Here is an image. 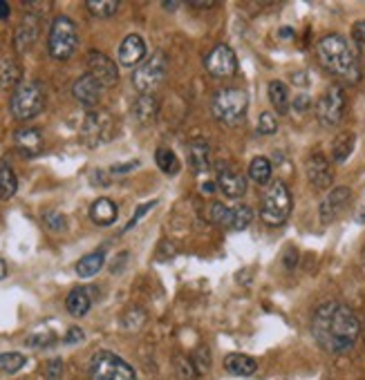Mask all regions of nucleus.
I'll use <instances>...</instances> for the list:
<instances>
[{"label":"nucleus","mask_w":365,"mask_h":380,"mask_svg":"<svg viewBox=\"0 0 365 380\" xmlns=\"http://www.w3.org/2000/svg\"><path fill=\"white\" fill-rule=\"evenodd\" d=\"M361 325L343 302H323L312 315V336L327 353H345L357 345Z\"/></svg>","instance_id":"1"},{"label":"nucleus","mask_w":365,"mask_h":380,"mask_svg":"<svg viewBox=\"0 0 365 380\" xmlns=\"http://www.w3.org/2000/svg\"><path fill=\"white\" fill-rule=\"evenodd\" d=\"M316 54H319L321 65L334 77H340L345 81L359 79V60L354 50L340 34H327L316 45Z\"/></svg>","instance_id":"2"},{"label":"nucleus","mask_w":365,"mask_h":380,"mask_svg":"<svg viewBox=\"0 0 365 380\" xmlns=\"http://www.w3.org/2000/svg\"><path fill=\"white\" fill-rule=\"evenodd\" d=\"M249 94L242 88H222L213 96L211 112L222 126H238L247 117Z\"/></svg>","instance_id":"3"},{"label":"nucleus","mask_w":365,"mask_h":380,"mask_svg":"<svg viewBox=\"0 0 365 380\" xmlns=\"http://www.w3.org/2000/svg\"><path fill=\"white\" fill-rule=\"evenodd\" d=\"M291 215V192L283 181H274L262 195L260 217L267 226H283Z\"/></svg>","instance_id":"4"},{"label":"nucleus","mask_w":365,"mask_h":380,"mask_svg":"<svg viewBox=\"0 0 365 380\" xmlns=\"http://www.w3.org/2000/svg\"><path fill=\"white\" fill-rule=\"evenodd\" d=\"M79 45V30L68 16H56L52 20L50 36H47V50L56 60H68L77 52Z\"/></svg>","instance_id":"5"},{"label":"nucleus","mask_w":365,"mask_h":380,"mask_svg":"<svg viewBox=\"0 0 365 380\" xmlns=\"http://www.w3.org/2000/svg\"><path fill=\"white\" fill-rule=\"evenodd\" d=\"M168 74V58L164 52H155L132 72V85L139 94H153Z\"/></svg>","instance_id":"6"},{"label":"nucleus","mask_w":365,"mask_h":380,"mask_svg":"<svg viewBox=\"0 0 365 380\" xmlns=\"http://www.w3.org/2000/svg\"><path fill=\"white\" fill-rule=\"evenodd\" d=\"M90 380H137V374L117 353L96 351L90 360Z\"/></svg>","instance_id":"7"},{"label":"nucleus","mask_w":365,"mask_h":380,"mask_svg":"<svg viewBox=\"0 0 365 380\" xmlns=\"http://www.w3.org/2000/svg\"><path fill=\"white\" fill-rule=\"evenodd\" d=\"M43 105H45V92L39 83H20L9 101L11 114L18 121H27L34 119L36 114H41Z\"/></svg>","instance_id":"8"},{"label":"nucleus","mask_w":365,"mask_h":380,"mask_svg":"<svg viewBox=\"0 0 365 380\" xmlns=\"http://www.w3.org/2000/svg\"><path fill=\"white\" fill-rule=\"evenodd\" d=\"M345 107H347L345 92L338 85H332L319 99V103H316V117H319V121L325 128H336L345 117Z\"/></svg>","instance_id":"9"},{"label":"nucleus","mask_w":365,"mask_h":380,"mask_svg":"<svg viewBox=\"0 0 365 380\" xmlns=\"http://www.w3.org/2000/svg\"><path fill=\"white\" fill-rule=\"evenodd\" d=\"M110 130H113V121L105 112H99V110H94V112H88L83 119V126H81V139L85 145H90V148H96V145L105 143L110 139Z\"/></svg>","instance_id":"10"},{"label":"nucleus","mask_w":365,"mask_h":380,"mask_svg":"<svg viewBox=\"0 0 365 380\" xmlns=\"http://www.w3.org/2000/svg\"><path fill=\"white\" fill-rule=\"evenodd\" d=\"M204 67L215 79H231L238 72V58L236 52L229 45H215L204 58Z\"/></svg>","instance_id":"11"},{"label":"nucleus","mask_w":365,"mask_h":380,"mask_svg":"<svg viewBox=\"0 0 365 380\" xmlns=\"http://www.w3.org/2000/svg\"><path fill=\"white\" fill-rule=\"evenodd\" d=\"M215 183H217V188H220L231 199H240L242 195L247 192L245 175H242L240 170H236L231 164H224V162H220L215 166Z\"/></svg>","instance_id":"12"},{"label":"nucleus","mask_w":365,"mask_h":380,"mask_svg":"<svg viewBox=\"0 0 365 380\" xmlns=\"http://www.w3.org/2000/svg\"><path fill=\"white\" fill-rule=\"evenodd\" d=\"M85 65H88V74L101 85V88H113L119 79V70L115 65L113 58H108L105 54L92 50L85 58Z\"/></svg>","instance_id":"13"},{"label":"nucleus","mask_w":365,"mask_h":380,"mask_svg":"<svg viewBox=\"0 0 365 380\" xmlns=\"http://www.w3.org/2000/svg\"><path fill=\"white\" fill-rule=\"evenodd\" d=\"M305 173L309 183L316 190H325L332 186L334 181V173H332V164L323 152H312L307 159V166H305Z\"/></svg>","instance_id":"14"},{"label":"nucleus","mask_w":365,"mask_h":380,"mask_svg":"<svg viewBox=\"0 0 365 380\" xmlns=\"http://www.w3.org/2000/svg\"><path fill=\"white\" fill-rule=\"evenodd\" d=\"M352 199V190L347 186H338L334 188L332 192H327L323 202H321V208H319V217L323 224H332L334 219L343 213V208L350 204Z\"/></svg>","instance_id":"15"},{"label":"nucleus","mask_w":365,"mask_h":380,"mask_svg":"<svg viewBox=\"0 0 365 380\" xmlns=\"http://www.w3.org/2000/svg\"><path fill=\"white\" fill-rule=\"evenodd\" d=\"M119 63L124 67H135L139 63H143L146 58V43L139 34H130L124 39V43L119 45Z\"/></svg>","instance_id":"16"},{"label":"nucleus","mask_w":365,"mask_h":380,"mask_svg":"<svg viewBox=\"0 0 365 380\" xmlns=\"http://www.w3.org/2000/svg\"><path fill=\"white\" fill-rule=\"evenodd\" d=\"M39 34H41V22H39V14H27L23 18V22L16 27L14 34V45L18 52H30L34 43L39 41Z\"/></svg>","instance_id":"17"},{"label":"nucleus","mask_w":365,"mask_h":380,"mask_svg":"<svg viewBox=\"0 0 365 380\" xmlns=\"http://www.w3.org/2000/svg\"><path fill=\"white\" fill-rule=\"evenodd\" d=\"M101 85L96 83L90 74H83L81 79L75 81V88H72V94H75V99L85 105V107H94L101 99Z\"/></svg>","instance_id":"18"},{"label":"nucleus","mask_w":365,"mask_h":380,"mask_svg":"<svg viewBox=\"0 0 365 380\" xmlns=\"http://www.w3.org/2000/svg\"><path fill=\"white\" fill-rule=\"evenodd\" d=\"M14 143L25 157H36L43 150V134L34 128H23L14 134Z\"/></svg>","instance_id":"19"},{"label":"nucleus","mask_w":365,"mask_h":380,"mask_svg":"<svg viewBox=\"0 0 365 380\" xmlns=\"http://www.w3.org/2000/svg\"><path fill=\"white\" fill-rule=\"evenodd\" d=\"M188 162L196 173H206L211 168V145L206 139H193L188 145Z\"/></svg>","instance_id":"20"},{"label":"nucleus","mask_w":365,"mask_h":380,"mask_svg":"<svg viewBox=\"0 0 365 380\" xmlns=\"http://www.w3.org/2000/svg\"><path fill=\"white\" fill-rule=\"evenodd\" d=\"M157 112H160V101H157L153 94H139V99L135 101V107H132V114H135L139 124L141 126L153 124Z\"/></svg>","instance_id":"21"},{"label":"nucleus","mask_w":365,"mask_h":380,"mask_svg":"<svg viewBox=\"0 0 365 380\" xmlns=\"http://www.w3.org/2000/svg\"><path fill=\"white\" fill-rule=\"evenodd\" d=\"M224 369L233 376H253L258 369V362L245 353H229L224 358Z\"/></svg>","instance_id":"22"},{"label":"nucleus","mask_w":365,"mask_h":380,"mask_svg":"<svg viewBox=\"0 0 365 380\" xmlns=\"http://www.w3.org/2000/svg\"><path fill=\"white\" fill-rule=\"evenodd\" d=\"M90 217H92L94 224L110 226L115 219H117V206H115V202H110L108 197L96 199V202L90 206Z\"/></svg>","instance_id":"23"},{"label":"nucleus","mask_w":365,"mask_h":380,"mask_svg":"<svg viewBox=\"0 0 365 380\" xmlns=\"http://www.w3.org/2000/svg\"><path fill=\"white\" fill-rule=\"evenodd\" d=\"M65 306H68V311L75 315V317H81L90 311V306H92V298H90V291L88 289H72L70 291V296L65 298Z\"/></svg>","instance_id":"24"},{"label":"nucleus","mask_w":365,"mask_h":380,"mask_svg":"<svg viewBox=\"0 0 365 380\" xmlns=\"http://www.w3.org/2000/svg\"><path fill=\"white\" fill-rule=\"evenodd\" d=\"M20 65L14 56H0V88H18Z\"/></svg>","instance_id":"25"},{"label":"nucleus","mask_w":365,"mask_h":380,"mask_svg":"<svg viewBox=\"0 0 365 380\" xmlns=\"http://www.w3.org/2000/svg\"><path fill=\"white\" fill-rule=\"evenodd\" d=\"M103 264H105L103 251L90 253V255L81 257V260L77 262V275H79V277H92V275H96V273L101 271Z\"/></svg>","instance_id":"26"},{"label":"nucleus","mask_w":365,"mask_h":380,"mask_svg":"<svg viewBox=\"0 0 365 380\" xmlns=\"http://www.w3.org/2000/svg\"><path fill=\"white\" fill-rule=\"evenodd\" d=\"M354 150V134L352 132H340L332 143V159L336 164L347 162V157Z\"/></svg>","instance_id":"27"},{"label":"nucleus","mask_w":365,"mask_h":380,"mask_svg":"<svg viewBox=\"0 0 365 380\" xmlns=\"http://www.w3.org/2000/svg\"><path fill=\"white\" fill-rule=\"evenodd\" d=\"M249 177L253 183H258V186H264V183H269L271 179V162L267 157H255L253 162L249 164Z\"/></svg>","instance_id":"28"},{"label":"nucleus","mask_w":365,"mask_h":380,"mask_svg":"<svg viewBox=\"0 0 365 380\" xmlns=\"http://www.w3.org/2000/svg\"><path fill=\"white\" fill-rule=\"evenodd\" d=\"M269 101L281 114H287L289 110V90L283 81H271L269 83Z\"/></svg>","instance_id":"29"},{"label":"nucleus","mask_w":365,"mask_h":380,"mask_svg":"<svg viewBox=\"0 0 365 380\" xmlns=\"http://www.w3.org/2000/svg\"><path fill=\"white\" fill-rule=\"evenodd\" d=\"M18 190V179L5 162L0 164V199H11Z\"/></svg>","instance_id":"30"},{"label":"nucleus","mask_w":365,"mask_h":380,"mask_svg":"<svg viewBox=\"0 0 365 380\" xmlns=\"http://www.w3.org/2000/svg\"><path fill=\"white\" fill-rule=\"evenodd\" d=\"M155 162H157V166H160L162 173L168 175V177H173V175L179 173V159H177V155L173 150L160 148L155 152Z\"/></svg>","instance_id":"31"},{"label":"nucleus","mask_w":365,"mask_h":380,"mask_svg":"<svg viewBox=\"0 0 365 380\" xmlns=\"http://www.w3.org/2000/svg\"><path fill=\"white\" fill-rule=\"evenodd\" d=\"M253 222V211L247 204H238L231 208V230H245Z\"/></svg>","instance_id":"32"},{"label":"nucleus","mask_w":365,"mask_h":380,"mask_svg":"<svg viewBox=\"0 0 365 380\" xmlns=\"http://www.w3.org/2000/svg\"><path fill=\"white\" fill-rule=\"evenodd\" d=\"M206 217H209V222L215 224V226H222V228H229L231 226V208H226L224 204L220 202H213L209 206V211H206Z\"/></svg>","instance_id":"33"},{"label":"nucleus","mask_w":365,"mask_h":380,"mask_svg":"<svg viewBox=\"0 0 365 380\" xmlns=\"http://www.w3.org/2000/svg\"><path fill=\"white\" fill-rule=\"evenodd\" d=\"M85 7H88V11H90L92 16L110 18V16H115V11L119 9V3H117V0H88Z\"/></svg>","instance_id":"34"},{"label":"nucleus","mask_w":365,"mask_h":380,"mask_svg":"<svg viewBox=\"0 0 365 380\" xmlns=\"http://www.w3.org/2000/svg\"><path fill=\"white\" fill-rule=\"evenodd\" d=\"M25 367V355L18 351H9V353H0V372L5 374H16L18 369Z\"/></svg>","instance_id":"35"},{"label":"nucleus","mask_w":365,"mask_h":380,"mask_svg":"<svg viewBox=\"0 0 365 380\" xmlns=\"http://www.w3.org/2000/svg\"><path fill=\"white\" fill-rule=\"evenodd\" d=\"M175 365H177L179 376L184 378V380H196V378L200 376V372H198L196 362H193V358H186V355H179V358L175 360Z\"/></svg>","instance_id":"36"},{"label":"nucleus","mask_w":365,"mask_h":380,"mask_svg":"<svg viewBox=\"0 0 365 380\" xmlns=\"http://www.w3.org/2000/svg\"><path fill=\"white\" fill-rule=\"evenodd\" d=\"M191 358H193V362H196V367H198V372H200V374H206V372L211 369V351L206 349L204 345H202L196 353H193Z\"/></svg>","instance_id":"37"},{"label":"nucleus","mask_w":365,"mask_h":380,"mask_svg":"<svg viewBox=\"0 0 365 380\" xmlns=\"http://www.w3.org/2000/svg\"><path fill=\"white\" fill-rule=\"evenodd\" d=\"M278 130V119L271 112H262L258 119V132L260 134H274Z\"/></svg>","instance_id":"38"},{"label":"nucleus","mask_w":365,"mask_h":380,"mask_svg":"<svg viewBox=\"0 0 365 380\" xmlns=\"http://www.w3.org/2000/svg\"><path fill=\"white\" fill-rule=\"evenodd\" d=\"M45 380H63V362H60V358H52L47 362Z\"/></svg>","instance_id":"39"},{"label":"nucleus","mask_w":365,"mask_h":380,"mask_svg":"<svg viewBox=\"0 0 365 380\" xmlns=\"http://www.w3.org/2000/svg\"><path fill=\"white\" fill-rule=\"evenodd\" d=\"M45 224H47V228L50 230H65V226H68V222H65V217L60 215V213H56V211H50V213H45Z\"/></svg>","instance_id":"40"},{"label":"nucleus","mask_w":365,"mask_h":380,"mask_svg":"<svg viewBox=\"0 0 365 380\" xmlns=\"http://www.w3.org/2000/svg\"><path fill=\"white\" fill-rule=\"evenodd\" d=\"M52 342H54L52 334H47V336H30L27 338V345L30 347H47V345H52Z\"/></svg>","instance_id":"41"},{"label":"nucleus","mask_w":365,"mask_h":380,"mask_svg":"<svg viewBox=\"0 0 365 380\" xmlns=\"http://www.w3.org/2000/svg\"><path fill=\"white\" fill-rule=\"evenodd\" d=\"M153 206H155V202H148V204H143V206H139V208H137V213H135V217H132V219H130V222L126 224V230H132V226H135V224L139 222V219H141V217H143L146 213H148V211H151V208H153Z\"/></svg>","instance_id":"42"},{"label":"nucleus","mask_w":365,"mask_h":380,"mask_svg":"<svg viewBox=\"0 0 365 380\" xmlns=\"http://www.w3.org/2000/svg\"><path fill=\"white\" fill-rule=\"evenodd\" d=\"M352 39H354L359 45H365V20L354 22V27H352Z\"/></svg>","instance_id":"43"},{"label":"nucleus","mask_w":365,"mask_h":380,"mask_svg":"<svg viewBox=\"0 0 365 380\" xmlns=\"http://www.w3.org/2000/svg\"><path fill=\"white\" fill-rule=\"evenodd\" d=\"M309 103H312V99H309L307 94H298L296 99H294V110H296V112H307Z\"/></svg>","instance_id":"44"},{"label":"nucleus","mask_w":365,"mask_h":380,"mask_svg":"<svg viewBox=\"0 0 365 380\" xmlns=\"http://www.w3.org/2000/svg\"><path fill=\"white\" fill-rule=\"evenodd\" d=\"M81 340H83V329L79 327H72L65 334V345H75V342H81Z\"/></svg>","instance_id":"45"},{"label":"nucleus","mask_w":365,"mask_h":380,"mask_svg":"<svg viewBox=\"0 0 365 380\" xmlns=\"http://www.w3.org/2000/svg\"><path fill=\"white\" fill-rule=\"evenodd\" d=\"M296 260H298L296 251H294V249H289V251L285 253V266H287V268H294V266H296Z\"/></svg>","instance_id":"46"},{"label":"nucleus","mask_w":365,"mask_h":380,"mask_svg":"<svg viewBox=\"0 0 365 380\" xmlns=\"http://www.w3.org/2000/svg\"><path fill=\"white\" fill-rule=\"evenodd\" d=\"M139 166V162H130V164H124V166H113V170L110 173H128V170H132V168H137Z\"/></svg>","instance_id":"47"},{"label":"nucleus","mask_w":365,"mask_h":380,"mask_svg":"<svg viewBox=\"0 0 365 380\" xmlns=\"http://www.w3.org/2000/svg\"><path fill=\"white\" fill-rule=\"evenodd\" d=\"M278 36H281L283 41H289V39H294V30H291V27H283V30H278Z\"/></svg>","instance_id":"48"},{"label":"nucleus","mask_w":365,"mask_h":380,"mask_svg":"<svg viewBox=\"0 0 365 380\" xmlns=\"http://www.w3.org/2000/svg\"><path fill=\"white\" fill-rule=\"evenodd\" d=\"M9 5L5 3V0H0V20H7L9 18Z\"/></svg>","instance_id":"49"},{"label":"nucleus","mask_w":365,"mask_h":380,"mask_svg":"<svg viewBox=\"0 0 365 380\" xmlns=\"http://www.w3.org/2000/svg\"><path fill=\"white\" fill-rule=\"evenodd\" d=\"M191 7L193 9H213L215 3H213V0H206V3H191Z\"/></svg>","instance_id":"50"},{"label":"nucleus","mask_w":365,"mask_h":380,"mask_svg":"<svg viewBox=\"0 0 365 380\" xmlns=\"http://www.w3.org/2000/svg\"><path fill=\"white\" fill-rule=\"evenodd\" d=\"M215 188H217L215 181H204V183H202V192H206V195H211Z\"/></svg>","instance_id":"51"},{"label":"nucleus","mask_w":365,"mask_h":380,"mask_svg":"<svg viewBox=\"0 0 365 380\" xmlns=\"http://www.w3.org/2000/svg\"><path fill=\"white\" fill-rule=\"evenodd\" d=\"M7 277V262L0 257V280H5Z\"/></svg>","instance_id":"52"},{"label":"nucleus","mask_w":365,"mask_h":380,"mask_svg":"<svg viewBox=\"0 0 365 380\" xmlns=\"http://www.w3.org/2000/svg\"><path fill=\"white\" fill-rule=\"evenodd\" d=\"M164 7H166V9H177L179 3H164Z\"/></svg>","instance_id":"53"}]
</instances>
